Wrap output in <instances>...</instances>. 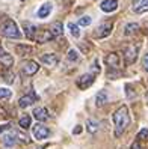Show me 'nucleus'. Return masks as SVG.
Segmentation results:
<instances>
[{"label": "nucleus", "instance_id": "f257e3e1", "mask_svg": "<svg viewBox=\"0 0 148 149\" xmlns=\"http://www.w3.org/2000/svg\"><path fill=\"white\" fill-rule=\"evenodd\" d=\"M114 124H115V136L119 137L126 131V128L130 124V115L128 109L126 106H121L115 113H114Z\"/></svg>", "mask_w": 148, "mask_h": 149}, {"label": "nucleus", "instance_id": "f03ea898", "mask_svg": "<svg viewBox=\"0 0 148 149\" xmlns=\"http://www.w3.org/2000/svg\"><path fill=\"white\" fill-rule=\"evenodd\" d=\"M2 33H3V36L11 38V39H18V38H21V33H20L18 26H17V23L12 21V20H6V21H5L3 27H2Z\"/></svg>", "mask_w": 148, "mask_h": 149}, {"label": "nucleus", "instance_id": "7ed1b4c3", "mask_svg": "<svg viewBox=\"0 0 148 149\" xmlns=\"http://www.w3.org/2000/svg\"><path fill=\"white\" fill-rule=\"evenodd\" d=\"M32 133H33V137L36 140H44V139H47L50 136V130L46 125H42V124H36L32 128Z\"/></svg>", "mask_w": 148, "mask_h": 149}, {"label": "nucleus", "instance_id": "20e7f679", "mask_svg": "<svg viewBox=\"0 0 148 149\" xmlns=\"http://www.w3.org/2000/svg\"><path fill=\"white\" fill-rule=\"evenodd\" d=\"M94 81H95V74L89 71V72L83 74L79 80H77V86H79L80 89H86V87H89Z\"/></svg>", "mask_w": 148, "mask_h": 149}, {"label": "nucleus", "instance_id": "39448f33", "mask_svg": "<svg viewBox=\"0 0 148 149\" xmlns=\"http://www.w3.org/2000/svg\"><path fill=\"white\" fill-rule=\"evenodd\" d=\"M137 53H139V48L133 47V45H130L124 50V59H126V63L130 65V63H133L136 57H137Z\"/></svg>", "mask_w": 148, "mask_h": 149}, {"label": "nucleus", "instance_id": "423d86ee", "mask_svg": "<svg viewBox=\"0 0 148 149\" xmlns=\"http://www.w3.org/2000/svg\"><path fill=\"white\" fill-rule=\"evenodd\" d=\"M38 100V96L35 95V92H30V93H27V95H24V96H21L20 98V101H18V106L21 107V109H26V107H29V106H32V104Z\"/></svg>", "mask_w": 148, "mask_h": 149}, {"label": "nucleus", "instance_id": "0eeeda50", "mask_svg": "<svg viewBox=\"0 0 148 149\" xmlns=\"http://www.w3.org/2000/svg\"><path fill=\"white\" fill-rule=\"evenodd\" d=\"M17 134L15 131H11V133H8V134H5L3 137H2V143H3V146L5 148H14L15 145H17Z\"/></svg>", "mask_w": 148, "mask_h": 149}, {"label": "nucleus", "instance_id": "6e6552de", "mask_svg": "<svg viewBox=\"0 0 148 149\" xmlns=\"http://www.w3.org/2000/svg\"><path fill=\"white\" fill-rule=\"evenodd\" d=\"M100 8L103 12H114L118 9V0H103Z\"/></svg>", "mask_w": 148, "mask_h": 149}, {"label": "nucleus", "instance_id": "1a4fd4ad", "mask_svg": "<svg viewBox=\"0 0 148 149\" xmlns=\"http://www.w3.org/2000/svg\"><path fill=\"white\" fill-rule=\"evenodd\" d=\"M112 29H114V24L112 23H103L100 27L97 29V35H98V38H107L109 35H110V32H112Z\"/></svg>", "mask_w": 148, "mask_h": 149}, {"label": "nucleus", "instance_id": "9d476101", "mask_svg": "<svg viewBox=\"0 0 148 149\" xmlns=\"http://www.w3.org/2000/svg\"><path fill=\"white\" fill-rule=\"evenodd\" d=\"M38 69H39L38 63L33 62V60H29V62L23 66V72H24V75H33L35 72H38Z\"/></svg>", "mask_w": 148, "mask_h": 149}, {"label": "nucleus", "instance_id": "9b49d317", "mask_svg": "<svg viewBox=\"0 0 148 149\" xmlns=\"http://www.w3.org/2000/svg\"><path fill=\"white\" fill-rule=\"evenodd\" d=\"M33 116H35V119L39 120V122H44V120H47V119L50 118L47 109H44V107H38V109H35V110H33Z\"/></svg>", "mask_w": 148, "mask_h": 149}, {"label": "nucleus", "instance_id": "f8f14e48", "mask_svg": "<svg viewBox=\"0 0 148 149\" xmlns=\"http://www.w3.org/2000/svg\"><path fill=\"white\" fill-rule=\"evenodd\" d=\"M133 11L136 14H142V12H147L148 11V0H136L133 2Z\"/></svg>", "mask_w": 148, "mask_h": 149}, {"label": "nucleus", "instance_id": "ddd939ff", "mask_svg": "<svg viewBox=\"0 0 148 149\" xmlns=\"http://www.w3.org/2000/svg\"><path fill=\"white\" fill-rule=\"evenodd\" d=\"M41 62L47 65V66H55L58 63V56L53 53H48V54H42L41 56Z\"/></svg>", "mask_w": 148, "mask_h": 149}, {"label": "nucleus", "instance_id": "4468645a", "mask_svg": "<svg viewBox=\"0 0 148 149\" xmlns=\"http://www.w3.org/2000/svg\"><path fill=\"white\" fill-rule=\"evenodd\" d=\"M51 9H53V5H51L50 2L44 3L38 9V17H39V18H47V17L50 15V12H51Z\"/></svg>", "mask_w": 148, "mask_h": 149}, {"label": "nucleus", "instance_id": "2eb2a0df", "mask_svg": "<svg viewBox=\"0 0 148 149\" xmlns=\"http://www.w3.org/2000/svg\"><path fill=\"white\" fill-rule=\"evenodd\" d=\"M0 63H2L3 66H6V68H9L14 63V57L9 53H5V51L0 50Z\"/></svg>", "mask_w": 148, "mask_h": 149}, {"label": "nucleus", "instance_id": "dca6fc26", "mask_svg": "<svg viewBox=\"0 0 148 149\" xmlns=\"http://www.w3.org/2000/svg\"><path fill=\"white\" fill-rule=\"evenodd\" d=\"M23 29H24V35L27 36L29 39H33L35 38V33H36V27L30 23H24L23 24Z\"/></svg>", "mask_w": 148, "mask_h": 149}, {"label": "nucleus", "instance_id": "f3484780", "mask_svg": "<svg viewBox=\"0 0 148 149\" xmlns=\"http://www.w3.org/2000/svg\"><path fill=\"white\" fill-rule=\"evenodd\" d=\"M106 63L109 66H114V68H118L119 66V57L116 53H110L106 56Z\"/></svg>", "mask_w": 148, "mask_h": 149}, {"label": "nucleus", "instance_id": "a211bd4d", "mask_svg": "<svg viewBox=\"0 0 148 149\" xmlns=\"http://www.w3.org/2000/svg\"><path fill=\"white\" fill-rule=\"evenodd\" d=\"M137 30H139V24L137 23H128L126 26V29H124V33L127 35V36H132V35H135Z\"/></svg>", "mask_w": 148, "mask_h": 149}, {"label": "nucleus", "instance_id": "6ab92c4d", "mask_svg": "<svg viewBox=\"0 0 148 149\" xmlns=\"http://www.w3.org/2000/svg\"><path fill=\"white\" fill-rule=\"evenodd\" d=\"M109 101V96H107V92L106 91H101V92H98V95H97V106L98 107H101V106H104Z\"/></svg>", "mask_w": 148, "mask_h": 149}, {"label": "nucleus", "instance_id": "aec40b11", "mask_svg": "<svg viewBox=\"0 0 148 149\" xmlns=\"http://www.w3.org/2000/svg\"><path fill=\"white\" fill-rule=\"evenodd\" d=\"M51 35H53V36H60V35L64 33V27H62V23H55L53 24V27H51Z\"/></svg>", "mask_w": 148, "mask_h": 149}, {"label": "nucleus", "instance_id": "412c9836", "mask_svg": "<svg viewBox=\"0 0 148 149\" xmlns=\"http://www.w3.org/2000/svg\"><path fill=\"white\" fill-rule=\"evenodd\" d=\"M18 124H20V127H21L23 130H27V128L30 127V124H32V119H30V116H29V115H24V116H21V118H20Z\"/></svg>", "mask_w": 148, "mask_h": 149}, {"label": "nucleus", "instance_id": "4be33fe9", "mask_svg": "<svg viewBox=\"0 0 148 149\" xmlns=\"http://www.w3.org/2000/svg\"><path fill=\"white\" fill-rule=\"evenodd\" d=\"M51 38H55L53 35H51V32L50 30H44V32H41V35H39V38H38V42H47V41H50Z\"/></svg>", "mask_w": 148, "mask_h": 149}, {"label": "nucleus", "instance_id": "5701e85b", "mask_svg": "<svg viewBox=\"0 0 148 149\" xmlns=\"http://www.w3.org/2000/svg\"><path fill=\"white\" fill-rule=\"evenodd\" d=\"M68 29H69V33L73 35L74 38H79L80 36V30H79V24H74V23H69L68 24Z\"/></svg>", "mask_w": 148, "mask_h": 149}, {"label": "nucleus", "instance_id": "b1692460", "mask_svg": "<svg viewBox=\"0 0 148 149\" xmlns=\"http://www.w3.org/2000/svg\"><path fill=\"white\" fill-rule=\"evenodd\" d=\"M86 128H88V131L91 134H94L95 131L98 130V122L97 120H92V119H89L88 122H86Z\"/></svg>", "mask_w": 148, "mask_h": 149}, {"label": "nucleus", "instance_id": "393cba45", "mask_svg": "<svg viewBox=\"0 0 148 149\" xmlns=\"http://www.w3.org/2000/svg\"><path fill=\"white\" fill-rule=\"evenodd\" d=\"M30 51H32V47H29V45H18L17 47V53H18L20 56L30 54Z\"/></svg>", "mask_w": 148, "mask_h": 149}, {"label": "nucleus", "instance_id": "a878e982", "mask_svg": "<svg viewBox=\"0 0 148 149\" xmlns=\"http://www.w3.org/2000/svg\"><path fill=\"white\" fill-rule=\"evenodd\" d=\"M12 96V92L6 87H0V100H9Z\"/></svg>", "mask_w": 148, "mask_h": 149}, {"label": "nucleus", "instance_id": "bb28decb", "mask_svg": "<svg viewBox=\"0 0 148 149\" xmlns=\"http://www.w3.org/2000/svg\"><path fill=\"white\" fill-rule=\"evenodd\" d=\"M91 23H92V18H91V17H88V15H85V17H82V18L79 20V23H77V24L83 26V27H88Z\"/></svg>", "mask_w": 148, "mask_h": 149}, {"label": "nucleus", "instance_id": "cd10ccee", "mask_svg": "<svg viewBox=\"0 0 148 149\" xmlns=\"http://www.w3.org/2000/svg\"><path fill=\"white\" fill-rule=\"evenodd\" d=\"M68 60L69 62H77V60H79V54H77L76 50H69L68 51Z\"/></svg>", "mask_w": 148, "mask_h": 149}, {"label": "nucleus", "instance_id": "c85d7f7f", "mask_svg": "<svg viewBox=\"0 0 148 149\" xmlns=\"http://www.w3.org/2000/svg\"><path fill=\"white\" fill-rule=\"evenodd\" d=\"M137 139H139V140H144V139H148V130H147V128L141 130V133L137 134Z\"/></svg>", "mask_w": 148, "mask_h": 149}, {"label": "nucleus", "instance_id": "c756f323", "mask_svg": "<svg viewBox=\"0 0 148 149\" xmlns=\"http://www.w3.org/2000/svg\"><path fill=\"white\" fill-rule=\"evenodd\" d=\"M142 63H144V68L147 69V71H148V53L144 56V60H142Z\"/></svg>", "mask_w": 148, "mask_h": 149}, {"label": "nucleus", "instance_id": "7c9ffc66", "mask_svg": "<svg viewBox=\"0 0 148 149\" xmlns=\"http://www.w3.org/2000/svg\"><path fill=\"white\" fill-rule=\"evenodd\" d=\"M73 133H74V134H80V133H82V127H80V125H77V127L73 130Z\"/></svg>", "mask_w": 148, "mask_h": 149}, {"label": "nucleus", "instance_id": "2f4dec72", "mask_svg": "<svg viewBox=\"0 0 148 149\" xmlns=\"http://www.w3.org/2000/svg\"><path fill=\"white\" fill-rule=\"evenodd\" d=\"M132 149H144V148H142V146H141V145H139V143H137V142H135V143H133V145H132Z\"/></svg>", "mask_w": 148, "mask_h": 149}, {"label": "nucleus", "instance_id": "473e14b6", "mask_svg": "<svg viewBox=\"0 0 148 149\" xmlns=\"http://www.w3.org/2000/svg\"><path fill=\"white\" fill-rule=\"evenodd\" d=\"M0 50H2V44H0Z\"/></svg>", "mask_w": 148, "mask_h": 149}]
</instances>
